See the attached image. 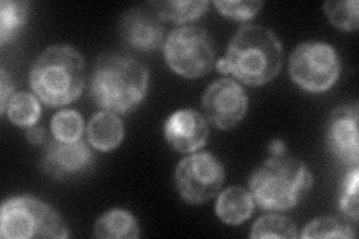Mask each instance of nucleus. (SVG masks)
<instances>
[{
	"label": "nucleus",
	"instance_id": "f257e3e1",
	"mask_svg": "<svg viewBox=\"0 0 359 239\" xmlns=\"http://www.w3.org/2000/svg\"><path fill=\"white\" fill-rule=\"evenodd\" d=\"M283 64V47L273 30L259 25H244L231 39L226 54L216 63L223 75L243 84L259 87L278 75Z\"/></svg>",
	"mask_w": 359,
	"mask_h": 239
},
{
	"label": "nucleus",
	"instance_id": "f03ea898",
	"mask_svg": "<svg viewBox=\"0 0 359 239\" xmlns=\"http://www.w3.org/2000/svg\"><path fill=\"white\" fill-rule=\"evenodd\" d=\"M149 67L125 53L100 55L90 83V96L102 111L125 116L137 109L147 96Z\"/></svg>",
	"mask_w": 359,
	"mask_h": 239
},
{
	"label": "nucleus",
	"instance_id": "7ed1b4c3",
	"mask_svg": "<svg viewBox=\"0 0 359 239\" xmlns=\"http://www.w3.org/2000/svg\"><path fill=\"white\" fill-rule=\"evenodd\" d=\"M84 59L75 47L55 43L45 48L30 69L33 93L50 107H65L81 96L84 88Z\"/></svg>",
	"mask_w": 359,
	"mask_h": 239
},
{
	"label": "nucleus",
	"instance_id": "20e7f679",
	"mask_svg": "<svg viewBox=\"0 0 359 239\" xmlns=\"http://www.w3.org/2000/svg\"><path fill=\"white\" fill-rule=\"evenodd\" d=\"M313 186L307 165L286 153L271 156L257 166L249 178L255 202L268 211L295 208Z\"/></svg>",
	"mask_w": 359,
	"mask_h": 239
},
{
	"label": "nucleus",
	"instance_id": "39448f33",
	"mask_svg": "<svg viewBox=\"0 0 359 239\" xmlns=\"http://www.w3.org/2000/svg\"><path fill=\"white\" fill-rule=\"evenodd\" d=\"M0 235L6 239L67 238V226L59 211L32 195H20L4 202L0 211Z\"/></svg>",
	"mask_w": 359,
	"mask_h": 239
},
{
	"label": "nucleus",
	"instance_id": "423d86ee",
	"mask_svg": "<svg viewBox=\"0 0 359 239\" xmlns=\"http://www.w3.org/2000/svg\"><path fill=\"white\" fill-rule=\"evenodd\" d=\"M163 55L172 72L190 79L207 75L217 63L215 41L198 26L172 30L163 42Z\"/></svg>",
	"mask_w": 359,
	"mask_h": 239
},
{
	"label": "nucleus",
	"instance_id": "0eeeda50",
	"mask_svg": "<svg viewBox=\"0 0 359 239\" xmlns=\"http://www.w3.org/2000/svg\"><path fill=\"white\" fill-rule=\"evenodd\" d=\"M340 72L339 53L325 42H302L289 57L292 81L310 93L327 92L337 83Z\"/></svg>",
	"mask_w": 359,
	"mask_h": 239
},
{
	"label": "nucleus",
	"instance_id": "6e6552de",
	"mask_svg": "<svg viewBox=\"0 0 359 239\" xmlns=\"http://www.w3.org/2000/svg\"><path fill=\"white\" fill-rule=\"evenodd\" d=\"M174 179L180 196L187 203L201 205L220 191L224 168L211 153H192L180 161Z\"/></svg>",
	"mask_w": 359,
	"mask_h": 239
},
{
	"label": "nucleus",
	"instance_id": "1a4fd4ad",
	"mask_svg": "<svg viewBox=\"0 0 359 239\" xmlns=\"http://www.w3.org/2000/svg\"><path fill=\"white\" fill-rule=\"evenodd\" d=\"M202 108L212 126L228 130L243 121L249 108L245 90L229 78L217 79L202 96Z\"/></svg>",
	"mask_w": 359,
	"mask_h": 239
},
{
	"label": "nucleus",
	"instance_id": "9d476101",
	"mask_svg": "<svg viewBox=\"0 0 359 239\" xmlns=\"http://www.w3.org/2000/svg\"><path fill=\"white\" fill-rule=\"evenodd\" d=\"M95 156L84 141L63 142L50 139L42 156V170L54 179H72L87 174Z\"/></svg>",
	"mask_w": 359,
	"mask_h": 239
},
{
	"label": "nucleus",
	"instance_id": "9b49d317",
	"mask_svg": "<svg viewBox=\"0 0 359 239\" xmlns=\"http://www.w3.org/2000/svg\"><path fill=\"white\" fill-rule=\"evenodd\" d=\"M120 33L125 42L137 51L149 53L159 48L163 38V20L154 2L132 8L121 17Z\"/></svg>",
	"mask_w": 359,
	"mask_h": 239
},
{
	"label": "nucleus",
	"instance_id": "f8f14e48",
	"mask_svg": "<svg viewBox=\"0 0 359 239\" xmlns=\"http://www.w3.org/2000/svg\"><path fill=\"white\" fill-rule=\"evenodd\" d=\"M358 104L337 107L328 121L327 144L337 161L349 168H356L359 161L358 144Z\"/></svg>",
	"mask_w": 359,
	"mask_h": 239
},
{
	"label": "nucleus",
	"instance_id": "ddd939ff",
	"mask_svg": "<svg viewBox=\"0 0 359 239\" xmlns=\"http://www.w3.org/2000/svg\"><path fill=\"white\" fill-rule=\"evenodd\" d=\"M163 135L166 142L178 153H196L208 141L207 117L194 109H180L166 118Z\"/></svg>",
	"mask_w": 359,
	"mask_h": 239
},
{
	"label": "nucleus",
	"instance_id": "4468645a",
	"mask_svg": "<svg viewBox=\"0 0 359 239\" xmlns=\"http://www.w3.org/2000/svg\"><path fill=\"white\" fill-rule=\"evenodd\" d=\"M125 138V124L114 112L100 111L92 117L87 126L88 144L99 151H111Z\"/></svg>",
	"mask_w": 359,
	"mask_h": 239
},
{
	"label": "nucleus",
	"instance_id": "2eb2a0df",
	"mask_svg": "<svg viewBox=\"0 0 359 239\" xmlns=\"http://www.w3.org/2000/svg\"><path fill=\"white\" fill-rule=\"evenodd\" d=\"M255 210V199L249 190L240 186L224 189L216 203L217 217L226 224L237 226L250 219Z\"/></svg>",
	"mask_w": 359,
	"mask_h": 239
},
{
	"label": "nucleus",
	"instance_id": "dca6fc26",
	"mask_svg": "<svg viewBox=\"0 0 359 239\" xmlns=\"http://www.w3.org/2000/svg\"><path fill=\"white\" fill-rule=\"evenodd\" d=\"M93 235L108 239H137L140 238V224L135 215L126 210H111L95 223Z\"/></svg>",
	"mask_w": 359,
	"mask_h": 239
},
{
	"label": "nucleus",
	"instance_id": "f3484780",
	"mask_svg": "<svg viewBox=\"0 0 359 239\" xmlns=\"http://www.w3.org/2000/svg\"><path fill=\"white\" fill-rule=\"evenodd\" d=\"M29 2L21 0H4L0 5V45L14 41L25 27L29 15Z\"/></svg>",
	"mask_w": 359,
	"mask_h": 239
},
{
	"label": "nucleus",
	"instance_id": "a211bd4d",
	"mask_svg": "<svg viewBox=\"0 0 359 239\" xmlns=\"http://www.w3.org/2000/svg\"><path fill=\"white\" fill-rule=\"evenodd\" d=\"M156 9L159 11L162 20H170L174 22H187L198 20L207 13L210 6L208 0L192 2V0H163L154 2Z\"/></svg>",
	"mask_w": 359,
	"mask_h": 239
},
{
	"label": "nucleus",
	"instance_id": "6ab92c4d",
	"mask_svg": "<svg viewBox=\"0 0 359 239\" xmlns=\"http://www.w3.org/2000/svg\"><path fill=\"white\" fill-rule=\"evenodd\" d=\"M6 116L11 123L20 128L35 126L41 117L39 100L29 93H17L9 102Z\"/></svg>",
	"mask_w": 359,
	"mask_h": 239
},
{
	"label": "nucleus",
	"instance_id": "aec40b11",
	"mask_svg": "<svg viewBox=\"0 0 359 239\" xmlns=\"http://www.w3.org/2000/svg\"><path fill=\"white\" fill-rule=\"evenodd\" d=\"M250 236L253 239L261 238H298V229L295 223L287 217L278 214H268L265 217L257 220L253 227Z\"/></svg>",
	"mask_w": 359,
	"mask_h": 239
},
{
	"label": "nucleus",
	"instance_id": "412c9836",
	"mask_svg": "<svg viewBox=\"0 0 359 239\" xmlns=\"http://www.w3.org/2000/svg\"><path fill=\"white\" fill-rule=\"evenodd\" d=\"M53 138L63 142L80 141L84 133V121L80 112L74 109H63L55 114L51 120Z\"/></svg>",
	"mask_w": 359,
	"mask_h": 239
},
{
	"label": "nucleus",
	"instance_id": "4be33fe9",
	"mask_svg": "<svg viewBox=\"0 0 359 239\" xmlns=\"http://www.w3.org/2000/svg\"><path fill=\"white\" fill-rule=\"evenodd\" d=\"M301 238H355L356 232L353 227L347 223H343L339 219L332 217H320L310 221L302 233Z\"/></svg>",
	"mask_w": 359,
	"mask_h": 239
},
{
	"label": "nucleus",
	"instance_id": "5701e85b",
	"mask_svg": "<svg viewBox=\"0 0 359 239\" xmlns=\"http://www.w3.org/2000/svg\"><path fill=\"white\" fill-rule=\"evenodd\" d=\"M332 26L346 32H353L359 26L358 9L359 5L356 0H344V2H327L323 5Z\"/></svg>",
	"mask_w": 359,
	"mask_h": 239
},
{
	"label": "nucleus",
	"instance_id": "b1692460",
	"mask_svg": "<svg viewBox=\"0 0 359 239\" xmlns=\"http://www.w3.org/2000/svg\"><path fill=\"white\" fill-rule=\"evenodd\" d=\"M358 178L359 170L356 168H351L343 179L341 193H340V211L346 219L352 221H358Z\"/></svg>",
	"mask_w": 359,
	"mask_h": 239
},
{
	"label": "nucleus",
	"instance_id": "393cba45",
	"mask_svg": "<svg viewBox=\"0 0 359 239\" xmlns=\"http://www.w3.org/2000/svg\"><path fill=\"white\" fill-rule=\"evenodd\" d=\"M215 6L223 17H228L235 21H249L262 9V2H255V0H240V2H216Z\"/></svg>",
	"mask_w": 359,
	"mask_h": 239
},
{
	"label": "nucleus",
	"instance_id": "a878e982",
	"mask_svg": "<svg viewBox=\"0 0 359 239\" xmlns=\"http://www.w3.org/2000/svg\"><path fill=\"white\" fill-rule=\"evenodd\" d=\"M0 75H2V78H0V90H2V93H0V112L6 114L9 102L14 97V84L5 69H2Z\"/></svg>",
	"mask_w": 359,
	"mask_h": 239
},
{
	"label": "nucleus",
	"instance_id": "bb28decb",
	"mask_svg": "<svg viewBox=\"0 0 359 239\" xmlns=\"http://www.w3.org/2000/svg\"><path fill=\"white\" fill-rule=\"evenodd\" d=\"M26 138L30 144L39 145V144L45 142V139H47V133H45V129L42 126H39V124H35V126L27 128Z\"/></svg>",
	"mask_w": 359,
	"mask_h": 239
},
{
	"label": "nucleus",
	"instance_id": "cd10ccee",
	"mask_svg": "<svg viewBox=\"0 0 359 239\" xmlns=\"http://www.w3.org/2000/svg\"><path fill=\"white\" fill-rule=\"evenodd\" d=\"M269 153H271V156L286 153V144L280 139L271 141V144H269Z\"/></svg>",
	"mask_w": 359,
	"mask_h": 239
}]
</instances>
